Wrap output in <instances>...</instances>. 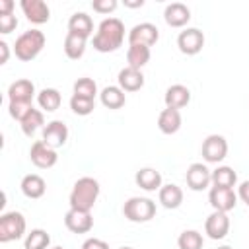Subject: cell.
Returning <instances> with one entry per match:
<instances>
[{
  "label": "cell",
  "mask_w": 249,
  "mask_h": 249,
  "mask_svg": "<svg viewBox=\"0 0 249 249\" xmlns=\"http://www.w3.org/2000/svg\"><path fill=\"white\" fill-rule=\"evenodd\" d=\"M124 41V23L119 18H105L93 35V49L99 53H113Z\"/></svg>",
  "instance_id": "cell-1"
},
{
  "label": "cell",
  "mask_w": 249,
  "mask_h": 249,
  "mask_svg": "<svg viewBox=\"0 0 249 249\" xmlns=\"http://www.w3.org/2000/svg\"><path fill=\"white\" fill-rule=\"evenodd\" d=\"M99 181L93 179V177H80L72 191H70V196H68V202H70V208L72 210H82V212H91L93 204L97 202V196H99Z\"/></svg>",
  "instance_id": "cell-2"
},
{
  "label": "cell",
  "mask_w": 249,
  "mask_h": 249,
  "mask_svg": "<svg viewBox=\"0 0 249 249\" xmlns=\"http://www.w3.org/2000/svg\"><path fill=\"white\" fill-rule=\"evenodd\" d=\"M43 47H45V33L39 31V29H29V31H23L16 39L14 54L21 62H29V60H33V58L39 56V53L43 51Z\"/></svg>",
  "instance_id": "cell-3"
},
{
  "label": "cell",
  "mask_w": 249,
  "mask_h": 249,
  "mask_svg": "<svg viewBox=\"0 0 249 249\" xmlns=\"http://www.w3.org/2000/svg\"><path fill=\"white\" fill-rule=\"evenodd\" d=\"M123 214L128 222L134 224L150 222L156 216V202L148 196H130L123 206Z\"/></svg>",
  "instance_id": "cell-4"
},
{
  "label": "cell",
  "mask_w": 249,
  "mask_h": 249,
  "mask_svg": "<svg viewBox=\"0 0 249 249\" xmlns=\"http://www.w3.org/2000/svg\"><path fill=\"white\" fill-rule=\"evenodd\" d=\"M25 218L21 212H4L0 216V243H10L16 239H21L25 233Z\"/></svg>",
  "instance_id": "cell-5"
},
{
  "label": "cell",
  "mask_w": 249,
  "mask_h": 249,
  "mask_svg": "<svg viewBox=\"0 0 249 249\" xmlns=\"http://www.w3.org/2000/svg\"><path fill=\"white\" fill-rule=\"evenodd\" d=\"M200 152L206 163H220L228 156V140L222 134H208L202 140Z\"/></svg>",
  "instance_id": "cell-6"
},
{
  "label": "cell",
  "mask_w": 249,
  "mask_h": 249,
  "mask_svg": "<svg viewBox=\"0 0 249 249\" xmlns=\"http://www.w3.org/2000/svg\"><path fill=\"white\" fill-rule=\"evenodd\" d=\"M185 181H187V187L191 191H204L212 185V171L208 169L206 163L202 161H195L187 167V173H185Z\"/></svg>",
  "instance_id": "cell-7"
},
{
  "label": "cell",
  "mask_w": 249,
  "mask_h": 249,
  "mask_svg": "<svg viewBox=\"0 0 249 249\" xmlns=\"http://www.w3.org/2000/svg\"><path fill=\"white\" fill-rule=\"evenodd\" d=\"M177 47L183 54L195 56L202 51L204 47V33L196 27H187L177 35Z\"/></svg>",
  "instance_id": "cell-8"
},
{
  "label": "cell",
  "mask_w": 249,
  "mask_h": 249,
  "mask_svg": "<svg viewBox=\"0 0 249 249\" xmlns=\"http://www.w3.org/2000/svg\"><path fill=\"white\" fill-rule=\"evenodd\" d=\"M128 45H146V47H152L158 43L160 39V29L150 23V21H142V23H136L130 31H128Z\"/></svg>",
  "instance_id": "cell-9"
},
{
  "label": "cell",
  "mask_w": 249,
  "mask_h": 249,
  "mask_svg": "<svg viewBox=\"0 0 249 249\" xmlns=\"http://www.w3.org/2000/svg\"><path fill=\"white\" fill-rule=\"evenodd\" d=\"M29 158H31V163L39 169H49L53 167L56 161H58V156H56V150L51 148L49 144H45L43 140H35L31 144V150H29Z\"/></svg>",
  "instance_id": "cell-10"
},
{
  "label": "cell",
  "mask_w": 249,
  "mask_h": 249,
  "mask_svg": "<svg viewBox=\"0 0 249 249\" xmlns=\"http://www.w3.org/2000/svg\"><path fill=\"white\" fill-rule=\"evenodd\" d=\"M19 8L27 18V21L33 25H41L51 19V8L45 0H21Z\"/></svg>",
  "instance_id": "cell-11"
},
{
  "label": "cell",
  "mask_w": 249,
  "mask_h": 249,
  "mask_svg": "<svg viewBox=\"0 0 249 249\" xmlns=\"http://www.w3.org/2000/svg\"><path fill=\"white\" fill-rule=\"evenodd\" d=\"M208 202L214 210L218 212H230L237 204V193L233 189H224V187H210L208 193Z\"/></svg>",
  "instance_id": "cell-12"
},
{
  "label": "cell",
  "mask_w": 249,
  "mask_h": 249,
  "mask_svg": "<svg viewBox=\"0 0 249 249\" xmlns=\"http://www.w3.org/2000/svg\"><path fill=\"white\" fill-rule=\"evenodd\" d=\"M204 233L210 239H224L230 233V216L226 212L214 210L204 222Z\"/></svg>",
  "instance_id": "cell-13"
},
{
  "label": "cell",
  "mask_w": 249,
  "mask_h": 249,
  "mask_svg": "<svg viewBox=\"0 0 249 249\" xmlns=\"http://www.w3.org/2000/svg\"><path fill=\"white\" fill-rule=\"evenodd\" d=\"M41 140L56 150V148L66 144V140H68V126L62 121H51V123H47L43 126V138Z\"/></svg>",
  "instance_id": "cell-14"
},
{
  "label": "cell",
  "mask_w": 249,
  "mask_h": 249,
  "mask_svg": "<svg viewBox=\"0 0 249 249\" xmlns=\"http://www.w3.org/2000/svg\"><path fill=\"white\" fill-rule=\"evenodd\" d=\"M163 19L169 27H185L191 19V10L183 2H171L163 10Z\"/></svg>",
  "instance_id": "cell-15"
},
{
  "label": "cell",
  "mask_w": 249,
  "mask_h": 249,
  "mask_svg": "<svg viewBox=\"0 0 249 249\" xmlns=\"http://www.w3.org/2000/svg\"><path fill=\"white\" fill-rule=\"evenodd\" d=\"M64 226L72 231V233H88L93 228V218L89 212H82V210H68L64 214Z\"/></svg>",
  "instance_id": "cell-16"
},
{
  "label": "cell",
  "mask_w": 249,
  "mask_h": 249,
  "mask_svg": "<svg viewBox=\"0 0 249 249\" xmlns=\"http://www.w3.org/2000/svg\"><path fill=\"white\" fill-rule=\"evenodd\" d=\"M117 82H119V88L123 91H138L144 86V74H142V70L124 66L119 70Z\"/></svg>",
  "instance_id": "cell-17"
},
{
  "label": "cell",
  "mask_w": 249,
  "mask_h": 249,
  "mask_svg": "<svg viewBox=\"0 0 249 249\" xmlns=\"http://www.w3.org/2000/svg\"><path fill=\"white\" fill-rule=\"evenodd\" d=\"M163 101H165V107H171V109H181L185 105H189L191 101V89L183 84H173L165 89V95H163Z\"/></svg>",
  "instance_id": "cell-18"
},
{
  "label": "cell",
  "mask_w": 249,
  "mask_h": 249,
  "mask_svg": "<svg viewBox=\"0 0 249 249\" xmlns=\"http://www.w3.org/2000/svg\"><path fill=\"white\" fill-rule=\"evenodd\" d=\"M158 200L163 208L167 210H175L181 206L183 202V189L175 183H167V185H161V189L158 191Z\"/></svg>",
  "instance_id": "cell-19"
},
{
  "label": "cell",
  "mask_w": 249,
  "mask_h": 249,
  "mask_svg": "<svg viewBox=\"0 0 249 249\" xmlns=\"http://www.w3.org/2000/svg\"><path fill=\"white\" fill-rule=\"evenodd\" d=\"M35 95V84L31 80H25V78H19L16 82L10 84L8 88V99L10 101H25V103H31Z\"/></svg>",
  "instance_id": "cell-20"
},
{
  "label": "cell",
  "mask_w": 249,
  "mask_h": 249,
  "mask_svg": "<svg viewBox=\"0 0 249 249\" xmlns=\"http://www.w3.org/2000/svg\"><path fill=\"white\" fill-rule=\"evenodd\" d=\"M134 181L140 189L148 191V193H154V191H160L161 189V173L154 167H142L136 171L134 175Z\"/></svg>",
  "instance_id": "cell-21"
},
{
  "label": "cell",
  "mask_w": 249,
  "mask_h": 249,
  "mask_svg": "<svg viewBox=\"0 0 249 249\" xmlns=\"http://www.w3.org/2000/svg\"><path fill=\"white\" fill-rule=\"evenodd\" d=\"M158 128L163 134H175L181 128V113H179V109L165 107L158 115Z\"/></svg>",
  "instance_id": "cell-22"
},
{
  "label": "cell",
  "mask_w": 249,
  "mask_h": 249,
  "mask_svg": "<svg viewBox=\"0 0 249 249\" xmlns=\"http://www.w3.org/2000/svg\"><path fill=\"white\" fill-rule=\"evenodd\" d=\"M68 31L88 39L93 33V19L86 12H74L68 19Z\"/></svg>",
  "instance_id": "cell-23"
},
{
  "label": "cell",
  "mask_w": 249,
  "mask_h": 249,
  "mask_svg": "<svg viewBox=\"0 0 249 249\" xmlns=\"http://www.w3.org/2000/svg\"><path fill=\"white\" fill-rule=\"evenodd\" d=\"M21 193L27 196V198H41L43 195H45V191H47V183H45V179L41 177V175H37V173H29V175H25L23 179H21Z\"/></svg>",
  "instance_id": "cell-24"
},
{
  "label": "cell",
  "mask_w": 249,
  "mask_h": 249,
  "mask_svg": "<svg viewBox=\"0 0 249 249\" xmlns=\"http://www.w3.org/2000/svg\"><path fill=\"white\" fill-rule=\"evenodd\" d=\"M99 101L107 109H121L126 103V97H124V91L119 86H107V88L101 89Z\"/></svg>",
  "instance_id": "cell-25"
},
{
  "label": "cell",
  "mask_w": 249,
  "mask_h": 249,
  "mask_svg": "<svg viewBox=\"0 0 249 249\" xmlns=\"http://www.w3.org/2000/svg\"><path fill=\"white\" fill-rule=\"evenodd\" d=\"M86 43H88L86 37L68 31L66 37H64V54H66L68 58H72V60L82 58L84 53H86Z\"/></svg>",
  "instance_id": "cell-26"
},
{
  "label": "cell",
  "mask_w": 249,
  "mask_h": 249,
  "mask_svg": "<svg viewBox=\"0 0 249 249\" xmlns=\"http://www.w3.org/2000/svg\"><path fill=\"white\" fill-rule=\"evenodd\" d=\"M150 47L146 45H128V51H126V66L130 68H136L140 70L142 66H146L150 62Z\"/></svg>",
  "instance_id": "cell-27"
},
{
  "label": "cell",
  "mask_w": 249,
  "mask_h": 249,
  "mask_svg": "<svg viewBox=\"0 0 249 249\" xmlns=\"http://www.w3.org/2000/svg\"><path fill=\"white\" fill-rule=\"evenodd\" d=\"M37 103H39V107H41L43 111L53 113V111H56V109L60 107L62 95H60V91H58L56 88H45V89H41V91L37 93Z\"/></svg>",
  "instance_id": "cell-28"
},
{
  "label": "cell",
  "mask_w": 249,
  "mask_h": 249,
  "mask_svg": "<svg viewBox=\"0 0 249 249\" xmlns=\"http://www.w3.org/2000/svg\"><path fill=\"white\" fill-rule=\"evenodd\" d=\"M237 183V173L230 165H218L212 171V187H224V189H233Z\"/></svg>",
  "instance_id": "cell-29"
},
{
  "label": "cell",
  "mask_w": 249,
  "mask_h": 249,
  "mask_svg": "<svg viewBox=\"0 0 249 249\" xmlns=\"http://www.w3.org/2000/svg\"><path fill=\"white\" fill-rule=\"evenodd\" d=\"M21 124V132L25 134V136H33L43 124H45V115H43V111H39V109H31L25 117H23V121L19 123Z\"/></svg>",
  "instance_id": "cell-30"
},
{
  "label": "cell",
  "mask_w": 249,
  "mask_h": 249,
  "mask_svg": "<svg viewBox=\"0 0 249 249\" xmlns=\"http://www.w3.org/2000/svg\"><path fill=\"white\" fill-rule=\"evenodd\" d=\"M49 245H51V235L41 228L31 230L23 241V249H47Z\"/></svg>",
  "instance_id": "cell-31"
},
{
  "label": "cell",
  "mask_w": 249,
  "mask_h": 249,
  "mask_svg": "<svg viewBox=\"0 0 249 249\" xmlns=\"http://www.w3.org/2000/svg\"><path fill=\"white\" fill-rule=\"evenodd\" d=\"M177 245H179V249H202L204 239H202V233L200 231H196V230H185V231L179 233Z\"/></svg>",
  "instance_id": "cell-32"
},
{
  "label": "cell",
  "mask_w": 249,
  "mask_h": 249,
  "mask_svg": "<svg viewBox=\"0 0 249 249\" xmlns=\"http://www.w3.org/2000/svg\"><path fill=\"white\" fill-rule=\"evenodd\" d=\"M74 95H82V97H88V99H95L97 95V84L91 80V78H78L74 82Z\"/></svg>",
  "instance_id": "cell-33"
},
{
  "label": "cell",
  "mask_w": 249,
  "mask_h": 249,
  "mask_svg": "<svg viewBox=\"0 0 249 249\" xmlns=\"http://www.w3.org/2000/svg\"><path fill=\"white\" fill-rule=\"evenodd\" d=\"M70 109L80 115V117H86L89 113H93L95 109V99H88V97H82V95H74L70 97Z\"/></svg>",
  "instance_id": "cell-34"
},
{
  "label": "cell",
  "mask_w": 249,
  "mask_h": 249,
  "mask_svg": "<svg viewBox=\"0 0 249 249\" xmlns=\"http://www.w3.org/2000/svg\"><path fill=\"white\" fill-rule=\"evenodd\" d=\"M33 109V105L31 103H25V101H10L8 103V113H10V117L12 119H16V121H23V117L29 113Z\"/></svg>",
  "instance_id": "cell-35"
},
{
  "label": "cell",
  "mask_w": 249,
  "mask_h": 249,
  "mask_svg": "<svg viewBox=\"0 0 249 249\" xmlns=\"http://www.w3.org/2000/svg\"><path fill=\"white\" fill-rule=\"evenodd\" d=\"M117 6H119L117 0H93L91 2L93 12H97V14H111L117 10Z\"/></svg>",
  "instance_id": "cell-36"
},
{
  "label": "cell",
  "mask_w": 249,
  "mask_h": 249,
  "mask_svg": "<svg viewBox=\"0 0 249 249\" xmlns=\"http://www.w3.org/2000/svg\"><path fill=\"white\" fill-rule=\"evenodd\" d=\"M18 27V18L14 14H0V33H10Z\"/></svg>",
  "instance_id": "cell-37"
},
{
  "label": "cell",
  "mask_w": 249,
  "mask_h": 249,
  "mask_svg": "<svg viewBox=\"0 0 249 249\" xmlns=\"http://www.w3.org/2000/svg\"><path fill=\"white\" fill-rule=\"evenodd\" d=\"M82 249H109V245L99 237H89V239L84 241Z\"/></svg>",
  "instance_id": "cell-38"
},
{
  "label": "cell",
  "mask_w": 249,
  "mask_h": 249,
  "mask_svg": "<svg viewBox=\"0 0 249 249\" xmlns=\"http://www.w3.org/2000/svg\"><path fill=\"white\" fill-rule=\"evenodd\" d=\"M235 193H237V198L249 206V179H247V181H241Z\"/></svg>",
  "instance_id": "cell-39"
},
{
  "label": "cell",
  "mask_w": 249,
  "mask_h": 249,
  "mask_svg": "<svg viewBox=\"0 0 249 249\" xmlns=\"http://www.w3.org/2000/svg\"><path fill=\"white\" fill-rule=\"evenodd\" d=\"M0 53H2V56H0V64H6L8 58H10V47H8L6 41H0Z\"/></svg>",
  "instance_id": "cell-40"
},
{
  "label": "cell",
  "mask_w": 249,
  "mask_h": 249,
  "mask_svg": "<svg viewBox=\"0 0 249 249\" xmlns=\"http://www.w3.org/2000/svg\"><path fill=\"white\" fill-rule=\"evenodd\" d=\"M0 14H14V2L12 0H0Z\"/></svg>",
  "instance_id": "cell-41"
},
{
  "label": "cell",
  "mask_w": 249,
  "mask_h": 249,
  "mask_svg": "<svg viewBox=\"0 0 249 249\" xmlns=\"http://www.w3.org/2000/svg\"><path fill=\"white\" fill-rule=\"evenodd\" d=\"M124 6H128V8H142V6H144V0H136V2L124 0Z\"/></svg>",
  "instance_id": "cell-42"
},
{
  "label": "cell",
  "mask_w": 249,
  "mask_h": 249,
  "mask_svg": "<svg viewBox=\"0 0 249 249\" xmlns=\"http://www.w3.org/2000/svg\"><path fill=\"white\" fill-rule=\"evenodd\" d=\"M218 249H233V247H230V245H222V247H218Z\"/></svg>",
  "instance_id": "cell-43"
},
{
  "label": "cell",
  "mask_w": 249,
  "mask_h": 249,
  "mask_svg": "<svg viewBox=\"0 0 249 249\" xmlns=\"http://www.w3.org/2000/svg\"><path fill=\"white\" fill-rule=\"evenodd\" d=\"M119 249H134V247H128V245H126V247H119Z\"/></svg>",
  "instance_id": "cell-44"
},
{
  "label": "cell",
  "mask_w": 249,
  "mask_h": 249,
  "mask_svg": "<svg viewBox=\"0 0 249 249\" xmlns=\"http://www.w3.org/2000/svg\"><path fill=\"white\" fill-rule=\"evenodd\" d=\"M53 249H64V247H53Z\"/></svg>",
  "instance_id": "cell-45"
}]
</instances>
